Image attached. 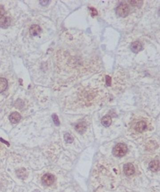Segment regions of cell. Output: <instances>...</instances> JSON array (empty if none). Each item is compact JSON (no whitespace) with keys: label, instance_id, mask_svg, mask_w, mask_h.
<instances>
[{"label":"cell","instance_id":"1","mask_svg":"<svg viewBox=\"0 0 160 192\" xmlns=\"http://www.w3.org/2000/svg\"><path fill=\"white\" fill-rule=\"evenodd\" d=\"M128 148L125 144L118 143L113 148V154L116 157H123L126 154Z\"/></svg>","mask_w":160,"mask_h":192},{"label":"cell","instance_id":"2","mask_svg":"<svg viewBox=\"0 0 160 192\" xmlns=\"http://www.w3.org/2000/svg\"><path fill=\"white\" fill-rule=\"evenodd\" d=\"M130 11V9L129 6L125 3L120 4L116 8L117 14L122 18H125L127 17L129 14Z\"/></svg>","mask_w":160,"mask_h":192},{"label":"cell","instance_id":"3","mask_svg":"<svg viewBox=\"0 0 160 192\" xmlns=\"http://www.w3.org/2000/svg\"><path fill=\"white\" fill-rule=\"evenodd\" d=\"M43 184L45 186H50L54 182L55 178L54 176L50 173H47L46 174L43 176L42 178L41 179Z\"/></svg>","mask_w":160,"mask_h":192},{"label":"cell","instance_id":"4","mask_svg":"<svg viewBox=\"0 0 160 192\" xmlns=\"http://www.w3.org/2000/svg\"><path fill=\"white\" fill-rule=\"evenodd\" d=\"M124 171L126 175L130 176L134 173L135 169L132 164L131 163H127L124 165Z\"/></svg>","mask_w":160,"mask_h":192},{"label":"cell","instance_id":"5","mask_svg":"<svg viewBox=\"0 0 160 192\" xmlns=\"http://www.w3.org/2000/svg\"><path fill=\"white\" fill-rule=\"evenodd\" d=\"M11 19L8 16H4L0 19V27L3 28H6L11 25Z\"/></svg>","mask_w":160,"mask_h":192},{"label":"cell","instance_id":"6","mask_svg":"<svg viewBox=\"0 0 160 192\" xmlns=\"http://www.w3.org/2000/svg\"><path fill=\"white\" fill-rule=\"evenodd\" d=\"M21 119V116L18 112H14L10 115L9 119L10 122L13 124H17L19 122Z\"/></svg>","mask_w":160,"mask_h":192},{"label":"cell","instance_id":"7","mask_svg":"<svg viewBox=\"0 0 160 192\" xmlns=\"http://www.w3.org/2000/svg\"><path fill=\"white\" fill-rule=\"evenodd\" d=\"M142 45L140 42L135 41L132 43L131 46V49L134 53H137L142 49Z\"/></svg>","mask_w":160,"mask_h":192},{"label":"cell","instance_id":"8","mask_svg":"<svg viewBox=\"0 0 160 192\" xmlns=\"http://www.w3.org/2000/svg\"><path fill=\"white\" fill-rule=\"evenodd\" d=\"M41 32V29L40 26L37 25H33L31 26L30 29V34L33 36H36L40 34Z\"/></svg>","mask_w":160,"mask_h":192},{"label":"cell","instance_id":"9","mask_svg":"<svg viewBox=\"0 0 160 192\" xmlns=\"http://www.w3.org/2000/svg\"><path fill=\"white\" fill-rule=\"evenodd\" d=\"M149 167L151 171L153 172H156L159 170L160 168V164L159 160H154L152 161L150 163L149 165Z\"/></svg>","mask_w":160,"mask_h":192},{"label":"cell","instance_id":"10","mask_svg":"<svg viewBox=\"0 0 160 192\" xmlns=\"http://www.w3.org/2000/svg\"><path fill=\"white\" fill-rule=\"evenodd\" d=\"M87 125L85 122H81L76 125V130L79 133L82 134L86 131Z\"/></svg>","mask_w":160,"mask_h":192},{"label":"cell","instance_id":"11","mask_svg":"<svg viewBox=\"0 0 160 192\" xmlns=\"http://www.w3.org/2000/svg\"><path fill=\"white\" fill-rule=\"evenodd\" d=\"M147 127V125L146 124V123L143 121H141L137 123V124L136 125L135 129L136 131L138 132L142 133L145 131Z\"/></svg>","mask_w":160,"mask_h":192},{"label":"cell","instance_id":"12","mask_svg":"<svg viewBox=\"0 0 160 192\" xmlns=\"http://www.w3.org/2000/svg\"><path fill=\"white\" fill-rule=\"evenodd\" d=\"M101 122L103 126L108 127L110 126L112 123V119L110 116L106 115L102 118Z\"/></svg>","mask_w":160,"mask_h":192},{"label":"cell","instance_id":"13","mask_svg":"<svg viewBox=\"0 0 160 192\" xmlns=\"http://www.w3.org/2000/svg\"><path fill=\"white\" fill-rule=\"evenodd\" d=\"M17 176L21 179H24L27 177V172L25 169L22 168L17 170L16 172Z\"/></svg>","mask_w":160,"mask_h":192},{"label":"cell","instance_id":"14","mask_svg":"<svg viewBox=\"0 0 160 192\" xmlns=\"http://www.w3.org/2000/svg\"><path fill=\"white\" fill-rule=\"evenodd\" d=\"M8 81L5 78L0 77V93L3 92L8 87Z\"/></svg>","mask_w":160,"mask_h":192},{"label":"cell","instance_id":"15","mask_svg":"<svg viewBox=\"0 0 160 192\" xmlns=\"http://www.w3.org/2000/svg\"><path fill=\"white\" fill-rule=\"evenodd\" d=\"M64 138L65 141L69 143H71L74 141V139H73L72 136L69 133H66V134H65Z\"/></svg>","mask_w":160,"mask_h":192},{"label":"cell","instance_id":"16","mask_svg":"<svg viewBox=\"0 0 160 192\" xmlns=\"http://www.w3.org/2000/svg\"><path fill=\"white\" fill-rule=\"evenodd\" d=\"M129 2L132 5L137 7H140L143 4V1H129Z\"/></svg>","mask_w":160,"mask_h":192},{"label":"cell","instance_id":"17","mask_svg":"<svg viewBox=\"0 0 160 192\" xmlns=\"http://www.w3.org/2000/svg\"><path fill=\"white\" fill-rule=\"evenodd\" d=\"M52 119H53V122L55 124V126H59L60 125V121L59 120V118L58 117L57 115L56 114H54L52 115Z\"/></svg>","mask_w":160,"mask_h":192},{"label":"cell","instance_id":"18","mask_svg":"<svg viewBox=\"0 0 160 192\" xmlns=\"http://www.w3.org/2000/svg\"><path fill=\"white\" fill-rule=\"evenodd\" d=\"M5 11L4 6L0 5V19L5 16Z\"/></svg>","mask_w":160,"mask_h":192},{"label":"cell","instance_id":"19","mask_svg":"<svg viewBox=\"0 0 160 192\" xmlns=\"http://www.w3.org/2000/svg\"><path fill=\"white\" fill-rule=\"evenodd\" d=\"M106 83L107 86H110L111 84V77L109 75H107L106 77Z\"/></svg>","mask_w":160,"mask_h":192},{"label":"cell","instance_id":"20","mask_svg":"<svg viewBox=\"0 0 160 192\" xmlns=\"http://www.w3.org/2000/svg\"><path fill=\"white\" fill-rule=\"evenodd\" d=\"M19 105H20V108H22V107L24 106V103L21 99H18V100H17V101L16 103V107H18Z\"/></svg>","mask_w":160,"mask_h":192},{"label":"cell","instance_id":"21","mask_svg":"<svg viewBox=\"0 0 160 192\" xmlns=\"http://www.w3.org/2000/svg\"><path fill=\"white\" fill-rule=\"evenodd\" d=\"M90 10H91V12H92L91 13H92V15L95 16V15H97L98 12H97V11L96 8H91Z\"/></svg>","mask_w":160,"mask_h":192},{"label":"cell","instance_id":"22","mask_svg":"<svg viewBox=\"0 0 160 192\" xmlns=\"http://www.w3.org/2000/svg\"><path fill=\"white\" fill-rule=\"evenodd\" d=\"M40 4L43 6H45L47 5V4L50 3V1H40Z\"/></svg>","mask_w":160,"mask_h":192},{"label":"cell","instance_id":"23","mask_svg":"<svg viewBox=\"0 0 160 192\" xmlns=\"http://www.w3.org/2000/svg\"><path fill=\"white\" fill-rule=\"evenodd\" d=\"M0 141H1L2 143H5L6 144H7V145H8V146H10V144H9V143H8V141H4V140H3L2 138H0Z\"/></svg>","mask_w":160,"mask_h":192}]
</instances>
